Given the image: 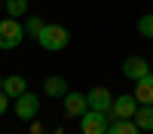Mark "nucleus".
Returning <instances> with one entry per match:
<instances>
[{
  "instance_id": "obj_9",
  "label": "nucleus",
  "mask_w": 153,
  "mask_h": 134,
  "mask_svg": "<svg viewBox=\"0 0 153 134\" xmlns=\"http://www.w3.org/2000/svg\"><path fill=\"white\" fill-rule=\"evenodd\" d=\"M43 92H46L49 97H65L71 89H68V79H65V76L52 73V76H46V79H43Z\"/></svg>"
},
{
  "instance_id": "obj_4",
  "label": "nucleus",
  "mask_w": 153,
  "mask_h": 134,
  "mask_svg": "<svg viewBox=\"0 0 153 134\" xmlns=\"http://www.w3.org/2000/svg\"><path fill=\"white\" fill-rule=\"evenodd\" d=\"M107 125H110V116H107V113H98V110H86V113L80 116L83 134H104Z\"/></svg>"
},
{
  "instance_id": "obj_8",
  "label": "nucleus",
  "mask_w": 153,
  "mask_h": 134,
  "mask_svg": "<svg viewBox=\"0 0 153 134\" xmlns=\"http://www.w3.org/2000/svg\"><path fill=\"white\" fill-rule=\"evenodd\" d=\"M61 101H65V116H68V119H80L86 110H89L86 94H83V92H68Z\"/></svg>"
},
{
  "instance_id": "obj_17",
  "label": "nucleus",
  "mask_w": 153,
  "mask_h": 134,
  "mask_svg": "<svg viewBox=\"0 0 153 134\" xmlns=\"http://www.w3.org/2000/svg\"><path fill=\"white\" fill-rule=\"evenodd\" d=\"M0 12H3V0H0Z\"/></svg>"
},
{
  "instance_id": "obj_10",
  "label": "nucleus",
  "mask_w": 153,
  "mask_h": 134,
  "mask_svg": "<svg viewBox=\"0 0 153 134\" xmlns=\"http://www.w3.org/2000/svg\"><path fill=\"white\" fill-rule=\"evenodd\" d=\"M135 101L138 104H153V73H147V76H141L135 82Z\"/></svg>"
},
{
  "instance_id": "obj_14",
  "label": "nucleus",
  "mask_w": 153,
  "mask_h": 134,
  "mask_svg": "<svg viewBox=\"0 0 153 134\" xmlns=\"http://www.w3.org/2000/svg\"><path fill=\"white\" fill-rule=\"evenodd\" d=\"M43 18L40 15H25V24H22V28H25V37H34V40H37V34H40V28H43Z\"/></svg>"
},
{
  "instance_id": "obj_1",
  "label": "nucleus",
  "mask_w": 153,
  "mask_h": 134,
  "mask_svg": "<svg viewBox=\"0 0 153 134\" xmlns=\"http://www.w3.org/2000/svg\"><path fill=\"white\" fill-rule=\"evenodd\" d=\"M68 43H71V31L65 24H55V21L43 24L40 34H37V46L43 52H61V49H68Z\"/></svg>"
},
{
  "instance_id": "obj_3",
  "label": "nucleus",
  "mask_w": 153,
  "mask_h": 134,
  "mask_svg": "<svg viewBox=\"0 0 153 134\" xmlns=\"http://www.w3.org/2000/svg\"><path fill=\"white\" fill-rule=\"evenodd\" d=\"M12 113H16L22 122H31V119H37V113H40V97H37V94L28 89L25 94L12 97Z\"/></svg>"
},
{
  "instance_id": "obj_6",
  "label": "nucleus",
  "mask_w": 153,
  "mask_h": 134,
  "mask_svg": "<svg viewBox=\"0 0 153 134\" xmlns=\"http://www.w3.org/2000/svg\"><path fill=\"white\" fill-rule=\"evenodd\" d=\"M147 73H153L150 64H147V58H141V55H129V58L123 61V76H126V79L138 82L141 76H147Z\"/></svg>"
},
{
  "instance_id": "obj_5",
  "label": "nucleus",
  "mask_w": 153,
  "mask_h": 134,
  "mask_svg": "<svg viewBox=\"0 0 153 134\" xmlns=\"http://www.w3.org/2000/svg\"><path fill=\"white\" fill-rule=\"evenodd\" d=\"M135 110H138L135 94H120V97H113V104H110V110H107V116H110V119H132V116H135Z\"/></svg>"
},
{
  "instance_id": "obj_7",
  "label": "nucleus",
  "mask_w": 153,
  "mask_h": 134,
  "mask_svg": "<svg viewBox=\"0 0 153 134\" xmlns=\"http://www.w3.org/2000/svg\"><path fill=\"white\" fill-rule=\"evenodd\" d=\"M86 104H89V110L107 113V110H110V104H113V94H110V89H107V85H95L92 92H86Z\"/></svg>"
},
{
  "instance_id": "obj_11",
  "label": "nucleus",
  "mask_w": 153,
  "mask_h": 134,
  "mask_svg": "<svg viewBox=\"0 0 153 134\" xmlns=\"http://www.w3.org/2000/svg\"><path fill=\"white\" fill-rule=\"evenodd\" d=\"M132 122H135L141 131H153V104H138Z\"/></svg>"
},
{
  "instance_id": "obj_16",
  "label": "nucleus",
  "mask_w": 153,
  "mask_h": 134,
  "mask_svg": "<svg viewBox=\"0 0 153 134\" xmlns=\"http://www.w3.org/2000/svg\"><path fill=\"white\" fill-rule=\"evenodd\" d=\"M9 110H12V101H9V97H6V92L0 89V116H6Z\"/></svg>"
},
{
  "instance_id": "obj_15",
  "label": "nucleus",
  "mask_w": 153,
  "mask_h": 134,
  "mask_svg": "<svg viewBox=\"0 0 153 134\" xmlns=\"http://www.w3.org/2000/svg\"><path fill=\"white\" fill-rule=\"evenodd\" d=\"M138 34H141L144 40H153V12H144V15L138 18Z\"/></svg>"
},
{
  "instance_id": "obj_2",
  "label": "nucleus",
  "mask_w": 153,
  "mask_h": 134,
  "mask_svg": "<svg viewBox=\"0 0 153 134\" xmlns=\"http://www.w3.org/2000/svg\"><path fill=\"white\" fill-rule=\"evenodd\" d=\"M25 40V28H22V21L19 18H0V49H19Z\"/></svg>"
},
{
  "instance_id": "obj_12",
  "label": "nucleus",
  "mask_w": 153,
  "mask_h": 134,
  "mask_svg": "<svg viewBox=\"0 0 153 134\" xmlns=\"http://www.w3.org/2000/svg\"><path fill=\"white\" fill-rule=\"evenodd\" d=\"M104 134H141V128H138L132 119H113Z\"/></svg>"
},
{
  "instance_id": "obj_13",
  "label": "nucleus",
  "mask_w": 153,
  "mask_h": 134,
  "mask_svg": "<svg viewBox=\"0 0 153 134\" xmlns=\"http://www.w3.org/2000/svg\"><path fill=\"white\" fill-rule=\"evenodd\" d=\"M28 6H31V0H3V12L9 18H25Z\"/></svg>"
}]
</instances>
